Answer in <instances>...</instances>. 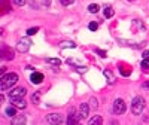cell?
Wrapping results in <instances>:
<instances>
[{
  "instance_id": "obj_37",
  "label": "cell",
  "mask_w": 149,
  "mask_h": 125,
  "mask_svg": "<svg viewBox=\"0 0 149 125\" xmlns=\"http://www.w3.org/2000/svg\"><path fill=\"white\" fill-rule=\"evenodd\" d=\"M78 125H81V124H78Z\"/></svg>"
},
{
  "instance_id": "obj_15",
  "label": "cell",
  "mask_w": 149,
  "mask_h": 125,
  "mask_svg": "<svg viewBox=\"0 0 149 125\" xmlns=\"http://www.w3.org/2000/svg\"><path fill=\"white\" fill-rule=\"evenodd\" d=\"M12 106L14 107H18V109H25L27 103L24 101V98H18V100H12Z\"/></svg>"
},
{
  "instance_id": "obj_5",
  "label": "cell",
  "mask_w": 149,
  "mask_h": 125,
  "mask_svg": "<svg viewBox=\"0 0 149 125\" xmlns=\"http://www.w3.org/2000/svg\"><path fill=\"white\" fill-rule=\"evenodd\" d=\"M125 110H127L125 101L122 100V98H116V100L113 101V113L115 115H122V113H125Z\"/></svg>"
},
{
  "instance_id": "obj_27",
  "label": "cell",
  "mask_w": 149,
  "mask_h": 125,
  "mask_svg": "<svg viewBox=\"0 0 149 125\" xmlns=\"http://www.w3.org/2000/svg\"><path fill=\"white\" fill-rule=\"evenodd\" d=\"M12 2H14L16 6H24V5H25V0H12Z\"/></svg>"
},
{
  "instance_id": "obj_31",
  "label": "cell",
  "mask_w": 149,
  "mask_h": 125,
  "mask_svg": "<svg viewBox=\"0 0 149 125\" xmlns=\"http://www.w3.org/2000/svg\"><path fill=\"white\" fill-rule=\"evenodd\" d=\"M143 60H149V49H146V51H143Z\"/></svg>"
},
{
  "instance_id": "obj_13",
  "label": "cell",
  "mask_w": 149,
  "mask_h": 125,
  "mask_svg": "<svg viewBox=\"0 0 149 125\" xmlns=\"http://www.w3.org/2000/svg\"><path fill=\"white\" fill-rule=\"evenodd\" d=\"M103 75H104V77H106V80H107L109 85H113V84L116 82V77H115V75H113L110 70H107V69L103 70Z\"/></svg>"
},
{
  "instance_id": "obj_2",
  "label": "cell",
  "mask_w": 149,
  "mask_h": 125,
  "mask_svg": "<svg viewBox=\"0 0 149 125\" xmlns=\"http://www.w3.org/2000/svg\"><path fill=\"white\" fill-rule=\"evenodd\" d=\"M145 106H146L145 98L140 97V95H137V97L133 98V101H131V112H133L134 115H140V113L143 112Z\"/></svg>"
},
{
  "instance_id": "obj_10",
  "label": "cell",
  "mask_w": 149,
  "mask_h": 125,
  "mask_svg": "<svg viewBox=\"0 0 149 125\" xmlns=\"http://www.w3.org/2000/svg\"><path fill=\"white\" fill-rule=\"evenodd\" d=\"M88 115H90V106L86 103H82L79 106V118L81 119H86V118H88Z\"/></svg>"
},
{
  "instance_id": "obj_16",
  "label": "cell",
  "mask_w": 149,
  "mask_h": 125,
  "mask_svg": "<svg viewBox=\"0 0 149 125\" xmlns=\"http://www.w3.org/2000/svg\"><path fill=\"white\" fill-rule=\"evenodd\" d=\"M6 115L9 116V118H14V116H16V107H14V106L6 107Z\"/></svg>"
},
{
  "instance_id": "obj_11",
  "label": "cell",
  "mask_w": 149,
  "mask_h": 125,
  "mask_svg": "<svg viewBox=\"0 0 149 125\" xmlns=\"http://www.w3.org/2000/svg\"><path fill=\"white\" fill-rule=\"evenodd\" d=\"M27 124V118H25V115H16L12 118V122L11 125H25Z\"/></svg>"
},
{
  "instance_id": "obj_17",
  "label": "cell",
  "mask_w": 149,
  "mask_h": 125,
  "mask_svg": "<svg viewBox=\"0 0 149 125\" xmlns=\"http://www.w3.org/2000/svg\"><path fill=\"white\" fill-rule=\"evenodd\" d=\"M46 62L48 64H51V66H61V60L60 58H46Z\"/></svg>"
},
{
  "instance_id": "obj_3",
  "label": "cell",
  "mask_w": 149,
  "mask_h": 125,
  "mask_svg": "<svg viewBox=\"0 0 149 125\" xmlns=\"http://www.w3.org/2000/svg\"><path fill=\"white\" fill-rule=\"evenodd\" d=\"M15 58V52L11 46H7L6 43H0V60L5 61H12Z\"/></svg>"
},
{
  "instance_id": "obj_4",
  "label": "cell",
  "mask_w": 149,
  "mask_h": 125,
  "mask_svg": "<svg viewBox=\"0 0 149 125\" xmlns=\"http://www.w3.org/2000/svg\"><path fill=\"white\" fill-rule=\"evenodd\" d=\"M30 46H31V40L29 37H21L18 40V43H16V51L24 54V52H27L30 49Z\"/></svg>"
},
{
  "instance_id": "obj_30",
  "label": "cell",
  "mask_w": 149,
  "mask_h": 125,
  "mask_svg": "<svg viewBox=\"0 0 149 125\" xmlns=\"http://www.w3.org/2000/svg\"><path fill=\"white\" fill-rule=\"evenodd\" d=\"M95 52H97L100 57H103V58L106 57V51H103V49H95Z\"/></svg>"
},
{
  "instance_id": "obj_7",
  "label": "cell",
  "mask_w": 149,
  "mask_h": 125,
  "mask_svg": "<svg viewBox=\"0 0 149 125\" xmlns=\"http://www.w3.org/2000/svg\"><path fill=\"white\" fill-rule=\"evenodd\" d=\"M27 94L25 88H14L12 91H9V98L11 100H18V98H24Z\"/></svg>"
},
{
  "instance_id": "obj_18",
  "label": "cell",
  "mask_w": 149,
  "mask_h": 125,
  "mask_svg": "<svg viewBox=\"0 0 149 125\" xmlns=\"http://www.w3.org/2000/svg\"><path fill=\"white\" fill-rule=\"evenodd\" d=\"M113 15H115V11H113L110 6H106V7H104V16H106V18H112Z\"/></svg>"
},
{
  "instance_id": "obj_24",
  "label": "cell",
  "mask_w": 149,
  "mask_h": 125,
  "mask_svg": "<svg viewBox=\"0 0 149 125\" xmlns=\"http://www.w3.org/2000/svg\"><path fill=\"white\" fill-rule=\"evenodd\" d=\"M88 29H90L91 31H95V30L99 29V24H97V22H90V25H88Z\"/></svg>"
},
{
  "instance_id": "obj_33",
  "label": "cell",
  "mask_w": 149,
  "mask_h": 125,
  "mask_svg": "<svg viewBox=\"0 0 149 125\" xmlns=\"http://www.w3.org/2000/svg\"><path fill=\"white\" fill-rule=\"evenodd\" d=\"M5 73H6V67H0V77H2Z\"/></svg>"
},
{
  "instance_id": "obj_6",
  "label": "cell",
  "mask_w": 149,
  "mask_h": 125,
  "mask_svg": "<svg viewBox=\"0 0 149 125\" xmlns=\"http://www.w3.org/2000/svg\"><path fill=\"white\" fill-rule=\"evenodd\" d=\"M46 121L51 125H61L64 122V118H63V115H60V113H49L46 116Z\"/></svg>"
},
{
  "instance_id": "obj_20",
  "label": "cell",
  "mask_w": 149,
  "mask_h": 125,
  "mask_svg": "<svg viewBox=\"0 0 149 125\" xmlns=\"http://www.w3.org/2000/svg\"><path fill=\"white\" fill-rule=\"evenodd\" d=\"M133 25L136 27V31H140V30H143V29H145V25H143L142 22H140L139 20H134V21H133Z\"/></svg>"
},
{
  "instance_id": "obj_12",
  "label": "cell",
  "mask_w": 149,
  "mask_h": 125,
  "mask_svg": "<svg viewBox=\"0 0 149 125\" xmlns=\"http://www.w3.org/2000/svg\"><path fill=\"white\" fill-rule=\"evenodd\" d=\"M30 80H31V84L39 85V84H42V82H43V75H42V73H39V71H34V73L30 76Z\"/></svg>"
},
{
  "instance_id": "obj_25",
  "label": "cell",
  "mask_w": 149,
  "mask_h": 125,
  "mask_svg": "<svg viewBox=\"0 0 149 125\" xmlns=\"http://www.w3.org/2000/svg\"><path fill=\"white\" fill-rule=\"evenodd\" d=\"M63 46L64 48H76V43H73V42H64Z\"/></svg>"
},
{
  "instance_id": "obj_28",
  "label": "cell",
  "mask_w": 149,
  "mask_h": 125,
  "mask_svg": "<svg viewBox=\"0 0 149 125\" xmlns=\"http://www.w3.org/2000/svg\"><path fill=\"white\" fill-rule=\"evenodd\" d=\"M90 103H91V107H93V109H97V100H95V98H91V100H90Z\"/></svg>"
},
{
  "instance_id": "obj_34",
  "label": "cell",
  "mask_w": 149,
  "mask_h": 125,
  "mask_svg": "<svg viewBox=\"0 0 149 125\" xmlns=\"http://www.w3.org/2000/svg\"><path fill=\"white\" fill-rule=\"evenodd\" d=\"M142 88H143V89H149V80H148V82H143Z\"/></svg>"
},
{
  "instance_id": "obj_9",
  "label": "cell",
  "mask_w": 149,
  "mask_h": 125,
  "mask_svg": "<svg viewBox=\"0 0 149 125\" xmlns=\"http://www.w3.org/2000/svg\"><path fill=\"white\" fill-rule=\"evenodd\" d=\"M11 11H12V7H11L9 0H0V16L11 12Z\"/></svg>"
},
{
  "instance_id": "obj_36",
  "label": "cell",
  "mask_w": 149,
  "mask_h": 125,
  "mask_svg": "<svg viewBox=\"0 0 149 125\" xmlns=\"http://www.w3.org/2000/svg\"><path fill=\"white\" fill-rule=\"evenodd\" d=\"M109 125H119V122L113 119V121H110V122H109Z\"/></svg>"
},
{
  "instance_id": "obj_21",
  "label": "cell",
  "mask_w": 149,
  "mask_h": 125,
  "mask_svg": "<svg viewBox=\"0 0 149 125\" xmlns=\"http://www.w3.org/2000/svg\"><path fill=\"white\" fill-rule=\"evenodd\" d=\"M121 69V75L122 76H130L131 75V69H124V67H119Z\"/></svg>"
},
{
  "instance_id": "obj_19",
  "label": "cell",
  "mask_w": 149,
  "mask_h": 125,
  "mask_svg": "<svg viewBox=\"0 0 149 125\" xmlns=\"http://www.w3.org/2000/svg\"><path fill=\"white\" fill-rule=\"evenodd\" d=\"M88 11H90L91 14H97V12L100 11V6H99L97 3H91V5L88 6Z\"/></svg>"
},
{
  "instance_id": "obj_22",
  "label": "cell",
  "mask_w": 149,
  "mask_h": 125,
  "mask_svg": "<svg viewBox=\"0 0 149 125\" xmlns=\"http://www.w3.org/2000/svg\"><path fill=\"white\" fill-rule=\"evenodd\" d=\"M37 31H39V27H31V29L27 30V34H29V36H33V34H36Z\"/></svg>"
},
{
  "instance_id": "obj_1",
  "label": "cell",
  "mask_w": 149,
  "mask_h": 125,
  "mask_svg": "<svg viewBox=\"0 0 149 125\" xmlns=\"http://www.w3.org/2000/svg\"><path fill=\"white\" fill-rule=\"evenodd\" d=\"M16 82H18V75L16 73H5L0 77V91H6V89H11Z\"/></svg>"
},
{
  "instance_id": "obj_35",
  "label": "cell",
  "mask_w": 149,
  "mask_h": 125,
  "mask_svg": "<svg viewBox=\"0 0 149 125\" xmlns=\"http://www.w3.org/2000/svg\"><path fill=\"white\" fill-rule=\"evenodd\" d=\"M3 101H5V95H2V94H0V107H2Z\"/></svg>"
},
{
  "instance_id": "obj_8",
  "label": "cell",
  "mask_w": 149,
  "mask_h": 125,
  "mask_svg": "<svg viewBox=\"0 0 149 125\" xmlns=\"http://www.w3.org/2000/svg\"><path fill=\"white\" fill-rule=\"evenodd\" d=\"M79 113H76V110L72 107V110L69 112V118H67V125H78L79 124Z\"/></svg>"
},
{
  "instance_id": "obj_29",
  "label": "cell",
  "mask_w": 149,
  "mask_h": 125,
  "mask_svg": "<svg viewBox=\"0 0 149 125\" xmlns=\"http://www.w3.org/2000/svg\"><path fill=\"white\" fill-rule=\"evenodd\" d=\"M142 67L146 69V70L149 69V60H142Z\"/></svg>"
},
{
  "instance_id": "obj_26",
  "label": "cell",
  "mask_w": 149,
  "mask_h": 125,
  "mask_svg": "<svg viewBox=\"0 0 149 125\" xmlns=\"http://www.w3.org/2000/svg\"><path fill=\"white\" fill-rule=\"evenodd\" d=\"M73 2H75V0H60V3L63 6H69V5H72Z\"/></svg>"
},
{
  "instance_id": "obj_23",
  "label": "cell",
  "mask_w": 149,
  "mask_h": 125,
  "mask_svg": "<svg viewBox=\"0 0 149 125\" xmlns=\"http://www.w3.org/2000/svg\"><path fill=\"white\" fill-rule=\"evenodd\" d=\"M39 98H40V94H39V92H36V94H33V95H31V101H33L34 104H37V103H39Z\"/></svg>"
},
{
  "instance_id": "obj_32",
  "label": "cell",
  "mask_w": 149,
  "mask_h": 125,
  "mask_svg": "<svg viewBox=\"0 0 149 125\" xmlns=\"http://www.w3.org/2000/svg\"><path fill=\"white\" fill-rule=\"evenodd\" d=\"M42 5H43V6H46V7H48V6L51 5V0H42Z\"/></svg>"
},
{
  "instance_id": "obj_14",
  "label": "cell",
  "mask_w": 149,
  "mask_h": 125,
  "mask_svg": "<svg viewBox=\"0 0 149 125\" xmlns=\"http://www.w3.org/2000/svg\"><path fill=\"white\" fill-rule=\"evenodd\" d=\"M88 125H103V118L100 115H95V116H93V118L90 119Z\"/></svg>"
}]
</instances>
